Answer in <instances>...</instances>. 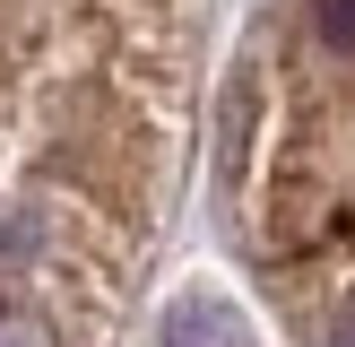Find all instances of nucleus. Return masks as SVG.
I'll return each instance as SVG.
<instances>
[{
  "label": "nucleus",
  "mask_w": 355,
  "mask_h": 347,
  "mask_svg": "<svg viewBox=\"0 0 355 347\" xmlns=\"http://www.w3.org/2000/svg\"><path fill=\"white\" fill-rule=\"evenodd\" d=\"M200 87L208 0H0V347H121Z\"/></svg>",
  "instance_id": "1"
},
{
  "label": "nucleus",
  "mask_w": 355,
  "mask_h": 347,
  "mask_svg": "<svg viewBox=\"0 0 355 347\" xmlns=\"http://www.w3.org/2000/svg\"><path fill=\"white\" fill-rule=\"evenodd\" d=\"M217 200L304 347H355V0H269L225 69Z\"/></svg>",
  "instance_id": "2"
}]
</instances>
